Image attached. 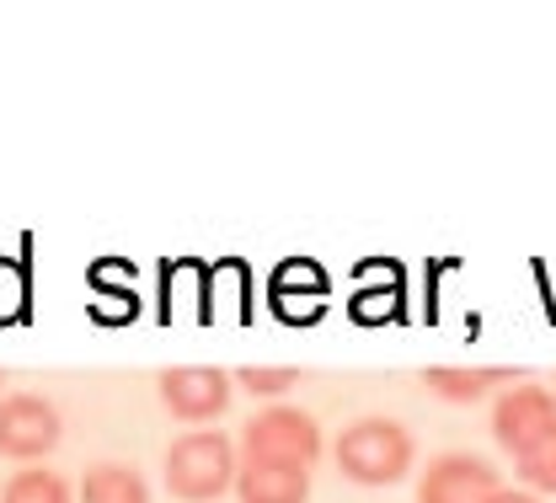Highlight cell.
Returning <instances> with one entry per match:
<instances>
[{
    "mask_svg": "<svg viewBox=\"0 0 556 503\" xmlns=\"http://www.w3.org/2000/svg\"><path fill=\"white\" fill-rule=\"evenodd\" d=\"M492 433H497V444H503L514 461L530 455L541 439L556 433V397L546 386H535V380L508 386V391L492 402Z\"/></svg>",
    "mask_w": 556,
    "mask_h": 503,
    "instance_id": "obj_5",
    "label": "cell"
},
{
    "mask_svg": "<svg viewBox=\"0 0 556 503\" xmlns=\"http://www.w3.org/2000/svg\"><path fill=\"white\" fill-rule=\"evenodd\" d=\"M492 493H503L497 466L482 455H466V450L439 455L417 482V503H492Z\"/></svg>",
    "mask_w": 556,
    "mask_h": 503,
    "instance_id": "obj_7",
    "label": "cell"
},
{
    "mask_svg": "<svg viewBox=\"0 0 556 503\" xmlns=\"http://www.w3.org/2000/svg\"><path fill=\"white\" fill-rule=\"evenodd\" d=\"M316 455H321V429L300 407H283V402L257 407L247 418V429H241V461H268V466H300V471H311Z\"/></svg>",
    "mask_w": 556,
    "mask_h": 503,
    "instance_id": "obj_3",
    "label": "cell"
},
{
    "mask_svg": "<svg viewBox=\"0 0 556 503\" xmlns=\"http://www.w3.org/2000/svg\"><path fill=\"white\" fill-rule=\"evenodd\" d=\"M519 482H525V493H556V433L552 439H541L530 455H519Z\"/></svg>",
    "mask_w": 556,
    "mask_h": 503,
    "instance_id": "obj_12",
    "label": "cell"
},
{
    "mask_svg": "<svg viewBox=\"0 0 556 503\" xmlns=\"http://www.w3.org/2000/svg\"><path fill=\"white\" fill-rule=\"evenodd\" d=\"M230 386H236V375H225L214 364H182V369L161 375V402L182 424H208V418H225V407L236 402Z\"/></svg>",
    "mask_w": 556,
    "mask_h": 503,
    "instance_id": "obj_6",
    "label": "cell"
},
{
    "mask_svg": "<svg viewBox=\"0 0 556 503\" xmlns=\"http://www.w3.org/2000/svg\"><path fill=\"white\" fill-rule=\"evenodd\" d=\"M338 471L358 488H391L413 471V433L396 418H358L338 433Z\"/></svg>",
    "mask_w": 556,
    "mask_h": 503,
    "instance_id": "obj_1",
    "label": "cell"
},
{
    "mask_svg": "<svg viewBox=\"0 0 556 503\" xmlns=\"http://www.w3.org/2000/svg\"><path fill=\"white\" fill-rule=\"evenodd\" d=\"M422 380H428V391L444 397V402H477V397H486V391L508 386L514 375L497 369V364H486V369H455V364H439V369H428Z\"/></svg>",
    "mask_w": 556,
    "mask_h": 503,
    "instance_id": "obj_10",
    "label": "cell"
},
{
    "mask_svg": "<svg viewBox=\"0 0 556 503\" xmlns=\"http://www.w3.org/2000/svg\"><path fill=\"white\" fill-rule=\"evenodd\" d=\"M294 380H300V369H289V364H247L236 375V386H247L252 397H283V391H294Z\"/></svg>",
    "mask_w": 556,
    "mask_h": 503,
    "instance_id": "obj_13",
    "label": "cell"
},
{
    "mask_svg": "<svg viewBox=\"0 0 556 503\" xmlns=\"http://www.w3.org/2000/svg\"><path fill=\"white\" fill-rule=\"evenodd\" d=\"M0 503H75V493H70V482L60 471H49V466H22V471L5 482Z\"/></svg>",
    "mask_w": 556,
    "mask_h": 503,
    "instance_id": "obj_11",
    "label": "cell"
},
{
    "mask_svg": "<svg viewBox=\"0 0 556 503\" xmlns=\"http://www.w3.org/2000/svg\"><path fill=\"white\" fill-rule=\"evenodd\" d=\"M27 311V274L16 263H0V322H16Z\"/></svg>",
    "mask_w": 556,
    "mask_h": 503,
    "instance_id": "obj_14",
    "label": "cell"
},
{
    "mask_svg": "<svg viewBox=\"0 0 556 503\" xmlns=\"http://www.w3.org/2000/svg\"><path fill=\"white\" fill-rule=\"evenodd\" d=\"M80 503H150V488L135 466L124 461H102L80 477Z\"/></svg>",
    "mask_w": 556,
    "mask_h": 503,
    "instance_id": "obj_9",
    "label": "cell"
},
{
    "mask_svg": "<svg viewBox=\"0 0 556 503\" xmlns=\"http://www.w3.org/2000/svg\"><path fill=\"white\" fill-rule=\"evenodd\" d=\"M492 503H541V499L525 493V488H503V493H492Z\"/></svg>",
    "mask_w": 556,
    "mask_h": 503,
    "instance_id": "obj_15",
    "label": "cell"
},
{
    "mask_svg": "<svg viewBox=\"0 0 556 503\" xmlns=\"http://www.w3.org/2000/svg\"><path fill=\"white\" fill-rule=\"evenodd\" d=\"M65 433V418L49 397L38 391H16L0 397V455L5 461H43Z\"/></svg>",
    "mask_w": 556,
    "mask_h": 503,
    "instance_id": "obj_4",
    "label": "cell"
},
{
    "mask_svg": "<svg viewBox=\"0 0 556 503\" xmlns=\"http://www.w3.org/2000/svg\"><path fill=\"white\" fill-rule=\"evenodd\" d=\"M236 471H241L236 466V444L219 429H193L166 450V488H172V499L214 503L225 488H236Z\"/></svg>",
    "mask_w": 556,
    "mask_h": 503,
    "instance_id": "obj_2",
    "label": "cell"
},
{
    "mask_svg": "<svg viewBox=\"0 0 556 503\" xmlns=\"http://www.w3.org/2000/svg\"><path fill=\"white\" fill-rule=\"evenodd\" d=\"M236 499L241 503H311V471H300V466H268V461H241Z\"/></svg>",
    "mask_w": 556,
    "mask_h": 503,
    "instance_id": "obj_8",
    "label": "cell"
}]
</instances>
